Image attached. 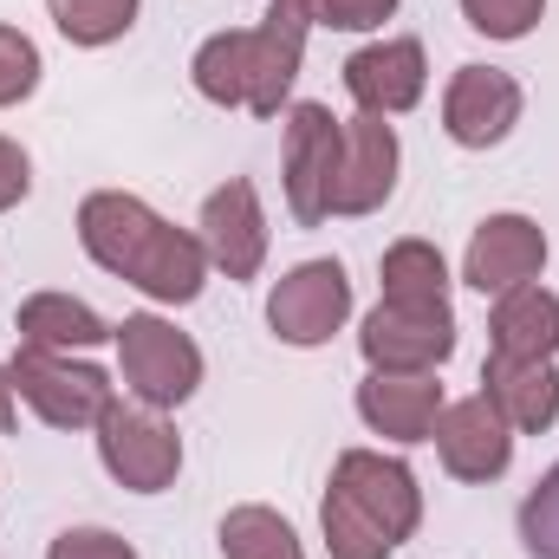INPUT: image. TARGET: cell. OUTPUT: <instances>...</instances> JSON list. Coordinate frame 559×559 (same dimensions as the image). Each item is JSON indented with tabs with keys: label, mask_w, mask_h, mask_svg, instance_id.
Segmentation results:
<instances>
[{
	"label": "cell",
	"mask_w": 559,
	"mask_h": 559,
	"mask_svg": "<svg viewBox=\"0 0 559 559\" xmlns=\"http://www.w3.org/2000/svg\"><path fill=\"white\" fill-rule=\"evenodd\" d=\"M345 92L358 111L371 118H404L417 111L423 92H429V52L423 39H378V46H358L345 59Z\"/></svg>",
	"instance_id": "5bb4252c"
},
{
	"label": "cell",
	"mask_w": 559,
	"mask_h": 559,
	"mask_svg": "<svg viewBox=\"0 0 559 559\" xmlns=\"http://www.w3.org/2000/svg\"><path fill=\"white\" fill-rule=\"evenodd\" d=\"M429 442H436L449 481H501L508 462H514V429H508V417H501L481 391L462 397V404H442Z\"/></svg>",
	"instance_id": "7c38bea8"
},
{
	"label": "cell",
	"mask_w": 559,
	"mask_h": 559,
	"mask_svg": "<svg viewBox=\"0 0 559 559\" xmlns=\"http://www.w3.org/2000/svg\"><path fill=\"white\" fill-rule=\"evenodd\" d=\"M98 462L118 488L131 495H163L182 475V436L150 404H111L98 423Z\"/></svg>",
	"instance_id": "8992f818"
},
{
	"label": "cell",
	"mask_w": 559,
	"mask_h": 559,
	"mask_svg": "<svg viewBox=\"0 0 559 559\" xmlns=\"http://www.w3.org/2000/svg\"><path fill=\"white\" fill-rule=\"evenodd\" d=\"M547 0H462V20L488 39H527L540 26Z\"/></svg>",
	"instance_id": "d4e9b609"
},
{
	"label": "cell",
	"mask_w": 559,
	"mask_h": 559,
	"mask_svg": "<svg viewBox=\"0 0 559 559\" xmlns=\"http://www.w3.org/2000/svg\"><path fill=\"white\" fill-rule=\"evenodd\" d=\"M138 7L143 0H46L52 26L72 39V46H111L138 26Z\"/></svg>",
	"instance_id": "603a6c76"
},
{
	"label": "cell",
	"mask_w": 559,
	"mask_h": 559,
	"mask_svg": "<svg viewBox=\"0 0 559 559\" xmlns=\"http://www.w3.org/2000/svg\"><path fill=\"white\" fill-rule=\"evenodd\" d=\"M312 26H332V33H371L397 13V0H306Z\"/></svg>",
	"instance_id": "4316f807"
},
{
	"label": "cell",
	"mask_w": 559,
	"mask_h": 559,
	"mask_svg": "<svg viewBox=\"0 0 559 559\" xmlns=\"http://www.w3.org/2000/svg\"><path fill=\"white\" fill-rule=\"evenodd\" d=\"M79 248L156 306H189L209 286L202 235L163 222L143 195H124V189H98L79 202Z\"/></svg>",
	"instance_id": "6da1fadb"
},
{
	"label": "cell",
	"mask_w": 559,
	"mask_h": 559,
	"mask_svg": "<svg viewBox=\"0 0 559 559\" xmlns=\"http://www.w3.org/2000/svg\"><path fill=\"white\" fill-rule=\"evenodd\" d=\"M488 338L501 358H559V293H547L540 280L508 286L488 312Z\"/></svg>",
	"instance_id": "ac0fdd59"
},
{
	"label": "cell",
	"mask_w": 559,
	"mask_h": 559,
	"mask_svg": "<svg viewBox=\"0 0 559 559\" xmlns=\"http://www.w3.org/2000/svg\"><path fill=\"white\" fill-rule=\"evenodd\" d=\"M345 319H352V274H345L338 261H299V267H286V274L274 280V293H267V325H274L280 345L312 352V345H325Z\"/></svg>",
	"instance_id": "52a82bcc"
},
{
	"label": "cell",
	"mask_w": 559,
	"mask_h": 559,
	"mask_svg": "<svg viewBox=\"0 0 559 559\" xmlns=\"http://www.w3.org/2000/svg\"><path fill=\"white\" fill-rule=\"evenodd\" d=\"M189 79L209 105L222 111H248V26H228V33H209L189 59Z\"/></svg>",
	"instance_id": "44dd1931"
},
{
	"label": "cell",
	"mask_w": 559,
	"mask_h": 559,
	"mask_svg": "<svg viewBox=\"0 0 559 559\" xmlns=\"http://www.w3.org/2000/svg\"><path fill=\"white\" fill-rule=\"evenodd\" d=\"M7 371H13L20 404H33V417L46 423V429H98V423H105V411L118 404V384H111L98 365L72 358V352H39V345H20Z\"/></svg>",
	"instance_id": "277c9868"
},
{
	"label": "cell",
	"mask_w": 559,
	"mask_h": 559,
	"mask_svg": "<svg viewBox=\"0 0 559 559\" xmlns=\"http://www.w3.org/2000/svg\"><path fill=\"white\" fill-rule=\"evenodd\" d=\"M521 547H527V559H559V462L521 501Z\"/></svg>",
	"instance_id": "cb8c5ba5"
},
{
	"label": "cell",
	"mask_w": 559,
	"mask_h": 559,
	"mask_svg": "<svg viewBox=\"0 0 559 559\" xmlns=\"http://www.w3.org/2000/svg\"><path fill=\"white\" fill-rule=\"evenodd\" d=\"M215 540H222V559H306L299 534H293V521L274 514V508H261V501L228 508Z\"/></svg>",
	"instance_id": "7402d4cb"
},
{
	"label": "cell",
	"mask_w": 559,
	"mask_h": 559,
	"mask_svg": "<svg viewBox=\"0 0 559 559\" xmlns=\"http://www.w3.org/2000/svg\"><path fill=\"white\" fill-rule=\"evenodd\" d=\"M306 33H312L306 0H267V20L248 26V111L254 118H280L306 59Z\"/></svg>",
	"instance_id": "4fadbf2b"
},
{
	"label": "cell",
	"mask_w": 559,
	"mask_h": 559,
	"mask_svg": "<svg viewBox=\"0 0 559 559\" xmlns=\"http://www.w3.org/2000/svg\"><path fill=\"white\" fill-rule=\"evenodd\" d=\"M547 274V228L534 215H488L475 235H468V254H462V286L475 293H508V286H527V280Z\"/></svg>",
	"instance_id": "9a60e30c"
},
{
	"label": "cell",
	"mask_w": 559,
	"mask_h": 559,
	"mask_svg": "<svg viewBox=\"0 0 559 559\" xmlns=\"http://www.w3.org/2000/svg\"><path fill=\"white\" fill-rule=\"evenodd\" d=\"M423 521L417 475L384 455V449H345L332 462L325 501H319V534L332 559H391Z\"/></svg>",
	"instance_id": "7a4b0ae2"
},
{
	"label": "cell",
	"mask_w": 559,
	"mask_h": 559,
	"mask_svg": "<svg viewBox=\"0 0 559 559\" xmlns=\"http://www.w3.org/2000/svg\"><path fill=\"white\" fill-rule=\"evenodd\" d=\"M397 131L371 111L345 118V143H338V176H332V195H325V222H358V215H378L397 189Z\"/></svg>",
	"instance_id": "9c48e42d"
},
{
	"label": "cell",
	"mask_w": 559,
	"mask_h": 559,
	"mask_svg": "<svg viewBox=\"0 0 559 559\" xmlns=\"http://www.w3.org/2000/svg\"><path fill=\"white\" fill-rule=\"evenodd\" d=\"M13 325H20V345H39V352H92V345L111 338V325L85 299H72V293H33V299H20Z\"/></svg>",
	"instance_id": "d6986e66"
},
{
	"label": "cell",
	"mask_w": 559,
	"mask_h": 559,
	"mask_svg": "<svg viewBox=\"0 0 559 559\" xmlns=\"http://www.w3.org/2000/svg\"><path fill=\"white\" fill-rule=\"evenodd\" d=\"M521 79L501 66H455L449 92H442V131L462 150H495L521 124Z\"/></svg>",
	"instance_id": "8fae6325"
},
{
	"label": "cell",
	"mask_w": 559,
	"mask_h": 559,
	"mask_svg": "<svg viewBox=\"0 0 559 559\" xmlns=\"http://www.w3.org/2000/svg\"><path fill=\"white\" fill-rule=\"evenodd\" d=\"M26 189H33V163H26V150H20L13 138H0V215L20 209Z\"/></svg>",
	"instance_id": "f1b7e54d"
},
{
	"label": "cell",
	"mask_w": 559,
	"mask_h": 559,
	"mask_svg": "<svg viewBox=\"0 0 559 559\" xmlns=\"http://www.w3.org/2000/svg\"><path fill=\"white\" fill-rule=\"evenodd\" d=\"M195 235H202V254H209V267H215V274L254 280L261 267H267V209H261V195H254V182H248V176H235V182L209 189Z\"/></svg>",
	"instance_id": "30bf717a"
},
{
	"label": "cell",
	"mask_w": 559,
	"mask_h": 559,
	"mask_svg": "<svg viewBox=\"0 0 559 559\" xmlns=\"http://www.w3.org/2000/svg\"><path fill=\"white\" fill-rule=\"evenodd\" d=\"M46 559H138V547L124 540V534H111V527H66Z\"/></svg>",
	"instance_id": "83f0119b"
},
{
	"label": "cell",
	"mask_w": 559,
	"mask_h": 559,
	"mask_svg": "<svg viewBox=\"0 0 559 559\" xmlns=\"http://www.w3.org/2000/svg\"><path fill=\"white\" fill-rule=\"evenodd\" d=\"M39 46L20 33V26H0V111L7 105H20V98H33L39 92Z\"/></svg>",
	"instance_id": "484cf974"
},
{
	"label": "cell",
	"mask_w": 559,
	"mask_h": 559,
	"mask_svg": "<svg viewBox=\"0 0 559 559\" xmlns=\"http://www.w3.org/2000/svg\"><path fill=\"white\" fill-rule=\"evenodd\" d=\"M378 280H384V299L397 306H449V267H442V248L436 241H391L384 261H378Z\"/></svg>",
	"instance_id": "ffe728a7"
},
{
	"label": "cell",
	"mask_w": 559,
	"mask_h": 559,
	"mask_svg": "<svg viewBox=\"0 0 559 559\" xmlns=\"http://www.w3.org/2000/svg\"><path fill=\"white\" fill-rule=\"evenodd\" d=\"M13 371H7V358H0V429H13Z\"/></svg>",
	"instance_id": "f546056e"
},
{
	"label": "cell",
	"mask_w": 559,
	"mask_h": 559,
	"mask_svg": "<svg viewBox=\"0 0 559 559\" xmlns=\"http://www.w3.org/2000/svg\"><path fill=\"white\" fill-rule=\"evenodd\" d=\"M481 397L508 417L514 436H540V429L559 423V365L554 358H501V352H488Z\"/></svg>",
	"instance_id": "e0dca14e"
},
{
	"label": "cell",
	"mask_w": 559,
	"mask_h": 559,
	"mask_svg": "<svg viewBox=\"0 0 559 559\" xmlns=\"http://www.w3.org/2000/svg\"><path fill=\"white\" fill-rule=\"evenodd\" d=\"M338 143H345V118H332V105H293L286 111V143H280V169H286V209L299 228L325 222V195L338 176Z\"/></svg>",
	"instance_id": "ba28073f"
},
{
	"label": "cell",
	"mask_w": 559,
	"mask_h": 559,
	"mask_svg": "<svg viewBox=\"0 0 559 559\" xmlns=\"http://www.w3.org/2000/svg\"><path fill=\"white\" fill-rule=\"evenodd\" d=\"M118 338V371L124 391L150 411H176L202 391V345L189 332H176V319L163 312H131L124 325H111Z\"/></svg>",
	"instance_id": "3957f363"
},
{
	"label": "cell",
	"mask_w": 559,
	"mask_h": 559,
	"mask_svg": "<svg viewBox=\"0 0 559 559\" xmlns=\"http://www.w3.org/2000/svg\"><path fill=\"white\" fill-rule=\"evenodd\" d=\"M358 352L371 371H397V378H417V371H442L455 358V312L449 306H397V299H378L358 325Z\"/></svg>",
	"instance_id": "5b68a950"
},
{
	"label": "cell",
	"mask_w": 559,
	"mask_h": 559,
	"mask_svg": "<svg viewBox=\"0 0 559 559\" xmlns=\"http://www.w3.org/2000/svg\"><path fill=\"white\" fill-rule=\"evenodd\" d=\"M442 404H449V397H442L436 371H417V378L371 371V378L358 384V417H365L371 436H384V442H429Z\"/></svg>",
	"instance_id": "2e32d148"
}]
</instances>
